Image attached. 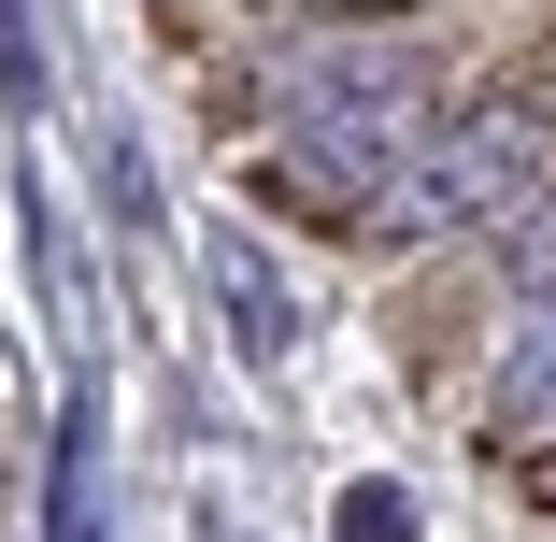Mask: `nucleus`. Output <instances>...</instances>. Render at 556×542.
Here are the masks:
<instances>
[{"label": "nucleus", "mask_w": 556, "mask_h": 542, "mask_svg": "<svg viewBox=\"0 0 556 542\" xmlns=\"http://www.w3.org/2000/svg\"><path fill=\"white\" fill-rule=\"evenodd\" d=\"M556 72V58H542ZM485 86V100H457L428 143H414V172H400V229H528V214L556 200V86Z\"/></svg>", "instance_id": "2"}, {"label": "nucleus", "mask_w": 556, "mask_h": 542, "mask_svg": "<svg viewBox=\"0 0 556 542\" xmlns=\"http://www.w3.org/2000/svg\"><path fill=\"white\" fill-rule=\"evenodd\" d=\"M457 115L442 100V58L400 29H328L257 58V129H271V186L314 214H357V186H400L414 143Z\"/></svg>", "instance_id": "1"}, {"label": "nucleus", "mask_w": 556, "mask_h": 542, "mask_svg": "<svg viewBox=\"0 0 556 542\" xmlns=\"http://www.w3.org/2000/svg\"><path fill=\"white\" fill-rule=\"evenodd\" d=\"M286 15H328V29H386V15H414V0H286Z\"/></svg>", "instance_id": "3"}]
</instances>
